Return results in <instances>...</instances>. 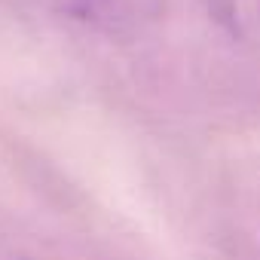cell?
<instances>
[{
  "label": "cell",
  "mask_w": 260,
  "mask_h": 260,
  "mask_svg": "<svg viewBox=\"0 0 260 260\" xmlns=\"http://www.w3.org/2000/svg\"><path fill=\"white\" fill-rule=\"evenodd\" d=\"M214 19L239 37H251L260 31V0H208Z\"/></svg>",
  "instance_id": "cell-1"
},
{
  "label": "cell",
  "mask_w": 260,
  "mask_h": 260,
  "mask_svg": "<svg viewBox=\"0 0 260 260\" xmlns=\"http://www.w3.org/2000/svg\"><path fill=\"white\" fill-rule=\"evenodd\" d=\"M49 4H52L58 13L71 16V19H80V22H101V19H107V13L113 10L116 0H49Z\"/></svg>",
  "instance_id": "cell-2"
}]
</instances>
